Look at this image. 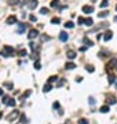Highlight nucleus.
Masks as SVG:
<instances>
[{"label":"nucleus","instance_id":"obj_9","mask_svg":"<svg viewBox=\"0 0 117 124\" xmlns=\"http://www.w3.org/2000/svg\"><path fill=\"white\" fill-rule=\"evenodd\" d=\"M115 66H117V58H112L109 62V64L107 65V70L109 71V69H111L112 67H115Z\"/></svg>","mask_w":117,"mask_h":124},{"label":"nucleus","instance_id":"obj_15","mask_svg":"<svg viewBox=\"0 0 117 124\" xmlns=\"http://www.w3.org/2000/svg\"><path fill=\"white\" fill-rule=\"evenodd\" d=\"M38 5V1H29L27 2V6L29 10H33V8H36V6Z\"/></svg>","mask_w":117,"mask_h":124},{"label":"nucleus","instance_id":"obj_35","mask_svg":"<svg viewBox=\"0 0 117 124\" xmlns=\"http://www.w3.org/2000/svg\"><path fill=\"white\" fill-rule=\"evenodd\" d=\"M53 109L55 110H58V109H60V103H58V101H55V103H53Z\"/></svg>","mask_w":117,"mask_h":124},{"label":"nucleus","instance_id":"obj_44","mask_svg":"<svg viewBox=\"0 0 117 124\" xmlns=\"http://www.w3.org/2000/svg\"><path fill=\"white\" fill-rule=\"evenodd\" d=\"M2 95H3V90L0 88V96H2Z\"/></svg>","mask_w":117,"mask_h":124},{"label":"nucleus","instance_id":"obj_11","mask_svg":"<svg viewBox=\"0 0 117 124\" xmlns=\"http://www.w3.org/2000/svg\"><path fill=\"white\" fill-rule=\"evenodd\" d=\"M17 22V18L15 17V16H10V17L7 18V20H6V23L7 24H14Z\"/></svg>","mask_w":117,"mask_h":124},{"label":"nucleus","instance_id":"obj_42","mask_svg":"<svg viewBox=\"0 0 117 124\" xmlns=\"http://www.w3.org/2000/svg\"><path fill=\"white\" fill-rule=\"evenodd\" d=\"M86 50H87V47H86V46L80 47V51H82V52H84V51H86Z\"/></svg>","mask_w":117,"mask_h":124},{"label":"nucleus","instance_id":"obj_28","mask_svg":"<svg viewBox=\"0 0 117 124\" xmlns=\"http://www.w3.org/2000/svg\"><path fill=\"white\" fill-rule=\"evenodd\" d=\"M51 23L52 24H60L61 20L58 19V18H53V19H51Z\"/></svg>","mask_w":117,"mask_h":124},{"label":"nucleus","instance_id":"obj_32","mask_svg":"<svg viewBox=\"0 0 117 124\" xmlns=\"http://www.w3.org/2000/svg\"><path fill=\"white\" fill-rule=\"evenodd\" d=\"M29 20H30L31 22H37V17H36L35 15H29Z\"/></svg>","mask_w":117,"mask_h":124},{"label":"nucleus","instance_id":"obj_13","mask_svg":"<svg viewBox=\"0 0 117 124\" xmlns=\"http://www.w3.org/2000/svg\"><path fill=\"white\" fill-rule=\"evenodd\" d=\"M67 57L70 58V60H72V58H75L76 57V52L73 50H69L67 51Z\"/></svg>","mask_w":117,"mask_h":124},{"label":"nucleus","instance_id":"obj_31","mask_svg":"<svg viewBox=\"0 0 117 124\" xmlns=\"http://www.w3.org/2000/svg\"><path fill=\"white\" fill-rule=\"evenodd\" d=\"M47 13H48V10H47L46 7H42L41 10H40V14L41 15H46Z\"/></svg>","mask_w":117,"mask_h":124},{"label":"nucleus","instance_id":"obj_5","mask_svg":"<svg viewBox=\"0 0 117 124\" xmlns=\"http://www.w3.org/2000/svg\"><path fill=\"white\" fill-rule=\"evenodd\" d=\"M112 37H113V32H112V30H107L105 33H103V40H105L106 42L110 41V40L112 39Z\"/></svg>","mask_w":117,"mask_h":124},{"label":"nucleus","instance_id":"obj_27","mask_svg":"<svg viewBox=\"0 0 117 124\" xmlns=\"http://www.w3.org/2000/svg\"><path fill=\"white\" fill-rule=\"evenodd\" d=\"M4 85H5L8 90H13V88H14V85H13L12 82H4Z\"/></svg>","mask_w":117,"mask_h":124},{"label":"nucleus","instance_id":"obj_45","mask_svg":"<svg viewBox=\"0 0 117 124\" xmlns=\"http://www.w3.org/2000/svg\"><path fill=\"white\" fill-rule=\"evenodd\" d=\"M114 21L117 22V16H115V17H114Z\"/></svg>","mask_w":117,"mask_h":124},{"label":"nucleus","instance_id":"obj_8","mask_svg":"<svg viewBox=\"0 0 117 124\" xmlns=\"http://www.w3.org/2000/svg\"><path fill=\"white\" fill-rule=\"evenodd\" d=\"M58 39L62 42H66L68 40V33L65 32V31H61V33L58 35Z\"/></svg>","mask_w":117,"mask_h":124},{"label":"nucleus","instance_id":"obj_24","mask_svg":"<svg viewBox=\"0 0 117 124\" xmlns=\"http://www.w3.org/2000/svg\"><path fill=\"white\" fill-rule=\"evenodd\" d=\"M18 55L19 56H26L27 55V51H26V49H22V50H20L19 52H18Z\"/></svg>","mask_w":117,"mask_h":124},{"label":"nucleus","instance_id":"obj_4","mask_svg":"<svg viewBox=\"0 0 117 124\" xmlns=\"http://www.w3.org/2000/svg\"><path fill=\"white\" fill-rule=\"evenodd\" d=\"M38 35H39V31H38L37 29H30L28 32L27 38L28 39H35V38L38 37Z\"/></svg>","mask_w":117,"mask_h":124},{"label":"nucleus","instance_id":"obj_6","mask_svg":"<svg viewBox=\"0 0 117 124\" xmlns=\"http://www.w3.org/2000/svg\"><path fill=\"white\" fill-rule=\"evenodd\" d=\"M106 101H107L109 104H116L117 99L113 95H109V96L107 97V99H106Z\"/></svg>","mask_w":117,"mask_h":124},{"label":"nucleus","instance_id":"obj_48","mask_svg":"<svg viewBox=\"0 0 117 124\" xmlns=\"http://www.w3.org/2000/svg\"><path fill=\"white\" fill-rule=\"evenodd\" d=\"M115 8H116V11H117V5H116V7H115Z\"/></svg>","mask_w":117,"mask_h":124},{"label":"nucleus","instance_id":"obj_16","mask_svg":"<svg viewBox=\"0 0 117 124\" xmlns=\"http://www.w3.org/2000/svg\"><path fill=\"white\" fill-rule=\"evenodd\" d=\"M99 112L100 113H109L110 112L109 105H102V106L99 109Z\"/></svg>","mask_w":117,"mask_h":124},{"label":"nucleus","instance_id":"obj_36","mask_svg":"<svg viewBox=\"0 0 117 124\" xmlns=\"http://www.w3.org/2000/svg\"><path fill=\"white\" fill-rule=\"evenodd\" d=\"M84 22H85V19H84V18H83V17H78L77 24H80H80H83Z\"/></svg>","mask_w":117,"mask_h":124},{"label":"nucleus","instance_id":"obj_26","mask_svg":"<svg viewBox=\"0 0 117 124\" xmlns=\"http://www.w3.org/2000/svg\"><path fill=\"white\" fill-rule=\"evenodd\" d=\"M108 79H109V83H113L115 81V76L113 75V74H110L109 77H108Z\"/></svg>","mask_w":117,"mask_h":124},{"label":"nucleus","instance_id":"obj_21","mask_svg":"<svg viewBox=\"0 0 117 124\" xmlns=\"http://www.w3.org/2000/svg\"><path fill=\"white\" fill-rule=\"evenodd\" d=\"M33 67H35V68L37 69V70H40V69H41V64H40V60H37L35 63H33Z\"/></svg>","mask_w":117,"mask_h":124},{"label":"nucleus","instance_id":"obj_12","mask_svg":"<svg viewBox=\"0 0 117 124\" xmlns=\"http://www.w3.org/2000/svg\"><path fill=\"white\" fill-rule=\"evenodd\" d=\"M65 68L68 69V70H72L74 68H76V65L74 64V63H71V62H68L65 64Z\"/></svg>","mask_w":117,"mask_h":124},{"label":"nucleus","instance_id":"obj_22","mask_svg":"<svg viewBox=\"0 0 117 124\" xmlns=\"http://www.w3.org/2000/svg\"><path fill=\"white\" fill-rule=\"evenodd\" d=\"M86 70L88 72H90V73H92V72L95 71V69H94V67L92 66V65H87L86 66Z\"/></svg>","mask_w":117,"mask_h":124},{"label":"nucleus","instance_id":"obj_41","mask_svg":"<svg viewBox=\"0 0 117 124\" xmlns=\"http://www.w3.org/2000/svg\"><path fill=\"white\" fill-rule=\"evenodd\" d=\"M8 99H10V98H8V96H4L3 99H2V102L6 104V103H7V100H8Z\"/></svg>","mask_w":117,"mask_h":124},{"label":"nucleus","instance_id":"obj_20","mask_svg":"<svg viewBox=\"0 0 117 124\" xmlns=\"http://www.w3.org/2000/svg\"><path fill=\"white\" fill-rule=\"evenodd\" d=\"M6 104H7L8 106H15V104H16L15 99H14V98H10V99H8V101H7V103H6Z\"/></svg>","mask_w":117,"mask_h":124},{"label":"nucleus","instance_id":"obj_33","mask_svg":"<svg viewBox=\"0 0 117 124\" xmlns=\"http://www.w3.org/2000/svg\"><path fill=\"white\" fill-rule=\"evenodd\" d=\"M108 4H109V2H108L107 0H105V1H103V2H102V3H100L99 7H100V8H102V7H106V6H107Z\"/></svg>","mask_w":117,"mask_h":124},{"label":"nucleus","instance_id":"obj_43","mask_svg":"<svg viewBox=\"0 0 117 124\" xmlns=\"http://www.w3.org/2000/svg\"><path fill=\"white\" fill-rule=\"evenodd\" d=\"M10 4H16V3H18V1H15V0H13V1H11V2H8Z\"/></svg>","mask_w":117,"mask_h":124},{"label":"nucleus","instance_id":"obj_10","mask_svg":"<svg viewBox=\"0 0 117 124\" xmlns=\"http://www.w3.org/2000/svg\"><path fill=\"white\" fill-rule=\"evenodd\" d=\"M25 29H26V25H25V24L19 23V25H18V29H17V32L21 35V33H23L24 31H25Z\"/></svg>","mask_w":117,"mask_h":124},{"label":"nucleus","instance_id":"obj_29","mask_svg":"<svg viewBox=\"0 0 117 124\" xmlns=\"http://www.w3.org/2000/svg\"><path fill=\"white\" fill-rule=\"evenodd\" d=\"M78 124H89V121H88L87 119L83 118V119H80V120H78Z\"/></svg>","mask_w":117,"mask_h":124},{"label":"nucleus","instance_id":"obj_30","mask_svg":"<svg viewBox=\"0 0 117 124\" xmlns=\"http://www.w3.org/2000/svg\"><path fill=\"white\" fill-rule=\"evenodd\" d=\"M58 79V76H55V75H53V76H51V77H49L48 78V82H53V81H55V80Z\"/></svg>","mask_w":117,"mask_h":124},{"label":"nucleus","instance_id":"obj_47","mask_svg":"<svg viewBox=\"0 0 117 124\" xmlns=\"http://www.w3.org/2000/svg\"><path fill=\"white\" fill-rule=\"evenodd\" d=\"M115 88H116V89H117V81H116V85H115Z\"/></svg>","mask_w":117,"mask_h":124},{"label":"nucleus","instance_id":"obj_25","mask_svg":"<svg viewBox=\"0 0 117 124\" xmlns=\"http://www.w3.org/2000/svg\"><path fill=\"white\" fill-rule=\"evenodd\" d=\"M108 15H109V11H106V12H100L99 14H98V17L103 18V17H107Z\"/></svg>","mask_w":117,"mask_h":124},{"label":"nucleus","instance_id":"obj_38","mask_svg":"<svg viewBox=\"0 0 117 124\" xmlns=\"http://www.w3.org/2000/svg\"><path fill=\"white\" fill-rule=\"evenodd\" d=\"M45 40H50V38H49V37H47L46 35H43L41 37V41L43 42V41H45Z\"/></svg>","mask_w":117,"mask_h":124},{"label":"nucleus","instance_id":"obj_34","mask_svg":"<svg viewBox=\"0 0 117 124\" xmlns=\"http://www.w3.org/2000/svg\"><path fill=\"white\" fill-rule=\"evenodd\" d=\"M89 103H90V104H93V105H94V104L96 103V102H95V99H94L93 97L90 96V97H89Z\"/></svg>","mask_w":117,"mask_h":124},{"label":"nucleus","instance_id":"obj_39","mask_svg":"<svg viewBox=\"0 0 117 124\" xmlns=\"http://www.w3.org/2000/svg\"><path fill=\"white\" fill-rule=\"evenodd\" d=\"M29 46H30L31 50H33V51H35V47H36L35 43H33V42H30V43H29Z\"/></svg>","mask_w":117,"mask_h":124},{"label":"nucleus","instance_id":"obj_17","mask_svg":"<svg viewBox=\"0 0 117 124\" xmlns=\"http://www.w3.org/2000/svg\"><path fill=\"white\" fill-rule=\"evenodd\" d=\"M83 42L86 43L88 46H93V42H92L91 40H90L89 38H87V37H84V39H83Z\"/></svg>","mask_w":117,"mask_h":124},{"label":"nucleus","instance_id":"obj_14","mask_svg":"<svg viewBox=\"0 0 117 124\" xmlns=\"http://www.w3.org/2000/svg\"><path fill=\"white\" fill-rule=\"evenodd\" d=\"M51 90H52V85H49V83H46V85H44L43 87V93H48V92H50Z\"/></svg>","mask_w":117,"mask_h":124},{"label":"nucleus","instance_id":"obj_7","mask_svg":"<svg viewBox=\"0 0 117 124\" xmlns=\"http://www.w3.org/2000/svg\"><path fill=\"white\" fill-rule=\"evenodd\" d=\"M93 11H94L93 6H90V5L83 6V12H84L85 14H91V13H93Z\"/></svg>","mask_w":117,"mask_h":124},{"label":"nucleus","instance_id":"obj_23","mask_svg":"<svg viewBox=\"0 0 117 124\" xmlns=\"http://www.w3.org/2000/svg\"><path fill=\"white\" fill-rule=\"evenodd\" d=\"M73 26H74V23L72 21H68V22L65 23V27H66V28H72Z\"/></svg>","mask_w":117,"mask_h":124},{"label":"nucleus","instance_id":"obj_37","mask_svg":"<svg viewBox=\"0 0 117 124\" xmlns=\"http://www.w3.org/2000/svg\"><path fill=\"white\" fill-rule=\"evenodd\" d=\"M58 4V1H57V0H55V1H52V2L50 3V6H51V7H55V6H57Z\"/></svg>","mask_w":117,"mask_h":124},{"label":"nucleus","instance_id":"obj_2","mask_svg":"<svg viewBox=\"0 0 117 124\" xmlns=\"http://www.w3.org/2000/svg\"><path fill=\"white\" fill-rule=\"evenodd\" d=\"M4 51L5 52H2V54H3L4 56H11V55H14V51H15V49L13 48V47H11V46H7V45H5L4 46Z\"/></svg>","mask_w":117,"mask_h":124},{"label":"nucleus","instance_id":"obj_46","mask_svg":"<svg viewBox=\"0 0 117 124\" xmlns=\"http://www.w3.org/2000/svg\"><path fill=\"white\" fill-rule=\"evenodd\" d=\"M2 117V112H0V118Z\"/></svg>","mask_w":117,"mask_h":124},{"label":"nucleus","instance_id":"obj_3","mask_svg":"<svg viewBox=\"0 0 117 124\" xmlns=\"http://www.w3.org/2000/svg\"><path fill=\"white\" fill-rule=\"evenodd\" d=\"M107 26H109V22H107V21H105V22H102V23H99V24H97L96 25V27L95 28H93V29H91L90 31H88L87 33H89V32H94V31H96V30H98V29H102V28H105V27H107Z\"/></svg>","mask_w":117,"mask_h":124},{"label":"nucleus","instance_id":"obj_19","mask_svg":"<svg viewBox=\"0 0 117 124\" xmlns=\"http://www.w3.org/2000/svg\"><path fill=\"white\" fill-rule=\"evenodd\" d=\"M84 23L86 24L87 26H91L92 24H93V20H92V18H86Z\"/></svg>","mask_w":117,"mask_h":124},{"label":"nucleus","instance_id":"obj_1","mask_svg":"<svg viewBox=\"0 0 117 124\" xmlns=\"http://www.w3.org/2000/svg\"><path fill=\"white\" fill-rule=\"evenodd\" d=\"M19 115H20V113H19V110H13V112L11 113L10 115H7V121H10V122H13V121H15L16 119L19 117Z\"/></svg>","mask_w":117,"mask_h":124},{"label":"nucleus","instance_id":"obj_18","mask_svg":"<svg viewBox=\"0 0 117 124\" xmlns=\"http://www.w3.org/2000/svg\"><path fill=\"white\" fill-rule=\"evenodd\" d=\"M30 93H31V91H30V90H28V91H26V94L24 93V94H23V95H22L21 97H19V100H20V101H22V100H23V99L27 98V97H28L29 95H30Z\"/></svg>","mask_w":117,"mask_h":124},{"label":"nucleus","instance_id":"obj_40","mask_svg":"<svg viewBox=\"0 0 117 124\" xmlns=\"http://www.w3.org/2000/svg\"><path fill=\"white\" fill-rule=\"evenodd\" d=\"M64 82H66V79H65V78H62V79H61V81H60V83L58 85V87H62Z\"/></svg>","mask_w":117,"mask_h":124}]
</instances>
